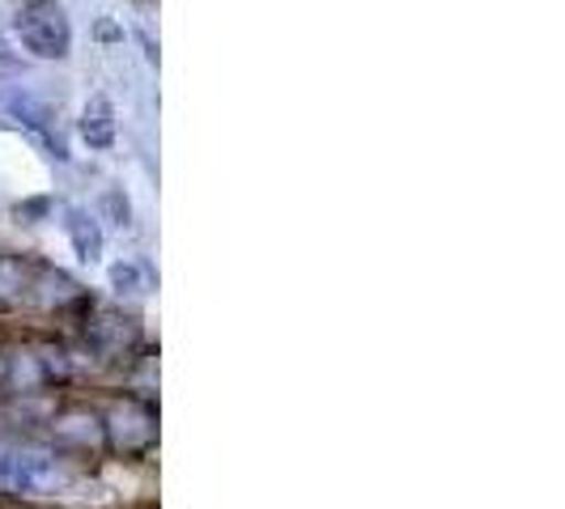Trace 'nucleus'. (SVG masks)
<instances>
[{
    "mask_svg": "<svg viewBox=\"0 0 565 509\" xmlns=\"http://www.w3.org/2000/svg\"><path fill=\"white\" fill-rule=\"evenodd\" d=\"M13 34L22 39V47L34 59L73 56V22L60 0H26L13 18Z\"/></svg>",
    "mask_w": 565,
    "mask_h": 509,
    "instance_id": "obj_1",
    "label": "nucleus"
},
{
    "mask_svg": "<svg viewBox=\"0 0 565 509\" xmlns=\"http://www.w3.org/2000/svg\"><path fill=\"white\" fill-rule=\"evenodd\" d=\"M64 484L56 458L39 451H22V446H4L0 442V488L18 492V497H47Z\"/></svg>",
    "mask_w": 565,
    "mask_h": 509,
    "instance_id": "obj_2",
    "label": "nucleus"
},
{
    "mask_svg": "<svg viewBox=\"0 0 565 509\" xmlns=\"http://www.w3.org/2000/svg\"><path fill=\"white\" fill-rule=\"evenodd\" d=\"M0 102H4V111L13 115L22 128H30L39 141L52 149V158L56 162H68V144H64V137H60V115L52 102H43L39 94H30V89H4L0 94Z\"/></svg>",
    "mask_w": 565,
    "mask_h": 509,
    "instance_id": "obj_3",
    "label": "nucleus"
},
{
    "mask_svg": "<svg viewBox=\"0 0 565 509\" xmlns=\"http://www.w3.org/2000/svg\"><path fill=\"white\" fill-rule=\"evenodd\" d=\"M82 141L89 144V149H111L115 137H119V123H115V102L107 98V94H89V102L82 107Z\"/></svg>",
    "mask_w": 565,
    "mask_h": 509,
    "instance_id": "obj_4",
    "label": "nucleus"
},
{
    "mask_svg": "<svg viewBox=\"0 0 565 509\" xmlns=\"http://www.w3.org/2000/svg\"><path fill=\"white\" fill-rule=\"evenodd\" d=\"M64 229H68V242H73L77 259L94 263V259L103 254V226H98V221H94L85 208H68V221H64Z\"/></svg>",
    "mask_w": 565,
    "mask_h": 509,
    "instance_id": "obj_5",
    "label": "nucleus"
},
{
    "mask_svg": "<svg viewBox=\"0 0 565 509\" xmlns=\"http://www.w3.org/2000/svg\"><path fill=\"white\" fill-rule=\"evenodd\" d=\"M103 208H107L111 226H119V229L132 226V204H128V196H124L119 187H107V192H103Z\"/></svg>",
    "mask_w": 565,
    "mask_h": 509,
    "instance_id": "obj_6",
    "label": "nucleus"
},
{
    "mask_svg": "<svg viewBox=\"0 0 565 509\" xmlns=\"http://www.w3.org/2000/svg\"><path fill=\"white\" fill-rule=\"evenodd\" d=\"M111 284L119 293H141L145 289V277L137 263H111Z\"/></svg>",
    "mask_w": 565,
    "mask_h": 509,
    "instance_id": "obj_7",
    "label": "nucleus"
},
{
    "mask_svg": "<svg viewBox=\"0 0 565 509\" xmlns=\"http://www.w3.org/2000/svg\"><path fill=\"white\" fill-rule=\"evenodd\" d=\"M94 39H98V43H124V26H115L111 18H98V26H94Z\"/></svg>",
    "mask_w": 565,
    "mask_h": 509,
    "instance_id": "obj_8",
    "label": "nucleus"
},
{
    "mask_svg": "<svg viewBox=\"0 0 565 509\" xmlns=\"http://www.w3.org/2000/svg\"><path fill=\"white\" fill-rule=\"evenodd\" d=\"M18 64H22V59L13 56V47H9L4 34H0V68H18Z\"/></svg>",
    "mask_w": 565,
    "mask_h": 509,
    "instance_id": "obj_9",
    "label": "nucleus"
}]
</instances>
